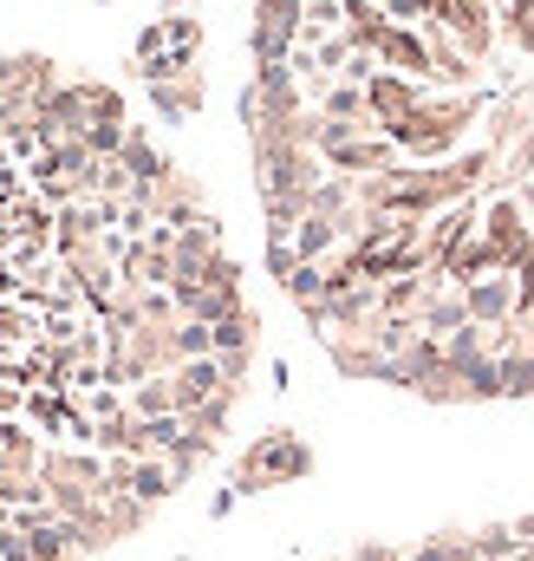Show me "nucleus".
I'll list each match as a JSON object with an SVG mask.
<instances>
[{"label": "nucleus", "instance_id": "nucleus-1", "mask_svg": "<svg viewBox=\"0 0 534 561\" xmlns=\"http://www.w3.org/2000/svg\"><path fill=\"white\" fill-rule=\"evenodd\" d=\"M26 536H33V561H72V523H66V516L39 523V529H26Z\"/></svg>", "mask_w": 534, "mask_h": 561}, {"label": "nucleus", "instance_id": "nucleus-2", "mask_svg": "<svg viewBox=\"0 0 534 561\" xmlns=\"http://www.w3.org/2000/svg\"><path fill=\"white\" fill-rule=\"evenodd\" d=\"M125 496H137V503H163V496H170V470H163V463H137L131 477H125Z\"/></svg>", "mask_w": 534, "mask_h": 561}, {"label": "nucleus", "instance_id": "nucleus-3", "mask_svg": "<svg viewBox=\"0 0 534 561\" xmlns=\"http://www.w3.org/2000/svg\"><path fill=\"white\" fill-rule=\"evenodd\" d=\"M509 307V280H483V287H469V313L476 320H489V313H502Z\"/></svg>", "mask_w": 534, "mask_h": 561}, {"label": "nucleus", "instance_id": "nucleus-4", "mask_svg": "<svg viewBox=\"0 0 534 561\" xmlns=\"http://www.w3.org/2000/svg\"><path fill=\"white\" fill-rule=\"evenodd\" d=\"M333 249V222H300V242H293V262L306 255H326Z\"/></svg>", "mask_w": 534, "mask_h": 561}, {"label": "nucleus", "instance_id": "nucleus-5", "mask_svg": "<svg viewBox=\"0 0 534 561\" xmlns=\"http://www.w3.org/2000/svg\"><path fill=\"white\" fill-rule=\"evenodd\" d=\"M379 157H385L379 144H339V163H346V170H359V163H379Z\"/></svg>", "mask_w": 534, "mask_h": 561}]
</instances>
